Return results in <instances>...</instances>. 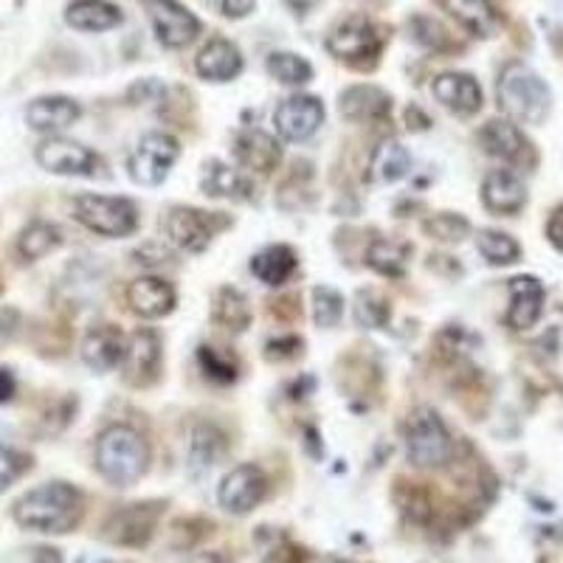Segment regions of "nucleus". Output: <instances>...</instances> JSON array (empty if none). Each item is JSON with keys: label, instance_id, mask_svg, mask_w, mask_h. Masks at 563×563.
<instances>
[{"label": "nucleus", "instance_id": "obj_1", "mask_svg": "<svg viewBox=\"0 0 563 563\" xmlns=\"http://www.w3.org/2000/svg\"><path fill=\"white\" fill-rule=\"evenodd\" d=\"M85 499L83 493L68 485V481H49L40 488L23 493L14 502V522L32 533H46V536H62L71 533L76 524L83 522Z\"/></svg>", "mask_w": 563, "mask_h": 563}, {"label": "nucleus", "instance_id": "obj_2", "mask_svg": "<svg viewBox=\"0 0 563 563\" xmlns=\"http://www.w3.org/2000/svg\"><path fill=\"white\" fill-rule=\"evenodd\" d=\"M97 467L111 485L130 488L150 467V446L136 428L108 426L97 442Z\"/></svg>", "mask_w": 563, "mask_h": 563}, {"label": "nucleus", "instance_id": "obj_3", "mask_svg": "<svg viewBox=\"0 0 563 563\" xmlns=\"http://www.w3.org/2000/svg\"><path fill=\"white\" fill-rule=\"evenodd\" d=\"M499 104L513 122L541 124L552 111V90L541 76L522 62H510L499 76Z\"/></svg>", "mask_w": 563, "mask_h": 563}, {"label": "nucleus", "instance_id": "obj_4", "mask_svg": "<svg viewBox=\"0 0 563 563\" xmlns=\"http://www.w3.org/2000/svg\"><path fill=\"white\" fill-rule=\"evenodd\" d=\"M74 217L88 232L102 237H127L138 226V209L127 198H108V195H79L74 200Z\"/></svg>", "mask_w": 563, "mask_h": 563}, {"label": "nucleus", "instance_id": "obj_5", "mask_svg": "<svg viewBox=\"0 0 563 563\" xmlns=\"http://www.w3.org/2000/svg\"><path fill=\"white\" fill-rule=\"evenodd\" d=\"M405 451L417 467H442L453 456V440L431 409H420L405 431Z\"/></svg>", "mask_w": 563, "mask_h": 563}, {"label": "nucleus", "instance_id": "obj_6", "mask_svg": "<svg viewBox=\"0 0 563 563\" xmlns=\"http://www.w3.org/2000/svg\"><path fill=\"white\" fill-rule=\"evenodd\" d=\"M228 228V217L212 212H200V209L178 207L170 209L164 217V234L172 246H178L186 254H200L212 246L217 234Z\"/></svg>", "mask_w": 563, "mask_h": 563}, {"label": "nucleus", "instance_id": "obj_7", "mask_svg": "<svg viewBox=\"0 0 563 563\" xmlns=\"http://www.w3.org/2000/svg\"><path fill=\"white\" fill-rule=\"evenodd\" d=\"M178 141L170 133H147L130 152L127 172L130 178L141 186H159L164 184L170 170L178 161Z\"/></svg>", "mask_w": 563, "mask_h": 563}, {"label": "nucleus", "instance_id": "obj_8", "mask_svg": "<svg viewBox=\"0 0 563 563\" xmlns=\"http://www.w3.org/2000/svg\"><path fill=\"white\" fill-rule=\"evenodd\" d=\"M147 9L155 37L166 49H184L200 35V21L178 0H141Z\"/></svg>", "mask_w": 563, "mask_h": 563}, {"label": "nucleus", "instance_id": "obj_9", "mask_svg": "<svg viewBox=\"0 0 563 563\" xmlns=\"http://www.w3.org/2000/svg\"><path fill=\"white\" fill-rule=\"evenodd\" d=\"M37 164L54 175H97L99 155L79 141L51 136L35 152Z\"/></svg>", "mask_w": 563, "mask_h": 563}, {"label": "nucleus", "instance_id": "obj_10", "mask_svg": "<svg viewBox=\"0 0 563 563\" xmlns=\"http://www.w3.org/2000/svg\"><path fill=\"white\" fill-rule=\"evenodd\" d=\"M265 496V474L257 465L232 467L221 481L217 499L234 515H246L262 502Z\"/></svg>", "mask_w": 563, "mask_h": 563}, {"label": "nucleus", "instance_id": "obj_11", "mask_svg": "<svg viewBox=\"0 0 563 563\" xmlns=\"http://www.w3.org/2000/svg\"><path fill=\"white\" fill-rule=\"evenodd\" d=\"M324 104L316 97H290L276 108L274 124L285 141H304L322 127Z\"/></svg>", "mask_w": 563, "mask_h": 563}, {"label": "nucleus", "instance_id": "obj_12", "mask_svg": "<svg viewBox=\"0 0 563 563\" xmlns=\"http://www.w3.org/2000/svg\"><path fill=\"white\" fill-rule=\"evenodd\" d=\"M161 515V504H130L111 515L104 524V538L122 547H141L152 538V529Z\"/></svg>", "mask_w": 563, "mask_h": 563}, {"label": "nucleus", "instance_id": "obj_13", "mask_svg": "<svg viewBox=\"0 0 563 563\" xmlns=\"http://www.w3.org/2000/svg\"><path fill=\"white\" fill-rule=\"evenodd\" d=\"M124 378L136 386H145L159 378L161 372V338L152 330H138L127 341L122 358Z\"/></svg>", "mask_w": 563, "mask_h": 563}, {"label": "nucleus", "instance_id": "obj_14", "mask_svg": "<svg viewBox=\"0 0 563 563\" xmlns=\"http://www.w3.org/2000/svg\"><path fill=\"white\" fill-rule=\"evenodd\" d=\"M327 49L338 60H364V57H375V51H378V35H375V26L366 21L364 14H355V17H347L333 32Z\"/></svg>", "mask_w": 563, "mask_h": 563}, {"label": "nucleus", "instance_id": "obj_15", "mask_svg": "<svg viewBox=\"0 0 563 563\" xmlns=\"http://www.w3.org/2000/svg\"><path fill=\"white\" fill-rule=\"evenodd\" d=\"M481 203L493 214H515L527 203V184L515 172L493 170L481 184Z\"/></svg>", "mask_w": 563, "mask_h": 563}, {"label": "nucleus", "instance_id": "obj_16", "mask_svg": "<svg viewBox=\"0 0 563 563\" xmlns=\"http://www.w3.org/2000/svg\"><path fill=\"white\" fill-rule=\"evenodd\" d=\"M127 302H130L133 313L141 318H164L175 308V288L161 276H141V279L130 282Z\"/></svg>", "mask_w": 563, "mask_h": 563}, {"label": "nucleus", "instance_id": "obj_17", "mask_svg": "<svg viewBox=\"0 0 563 563\" xmlns=\"http://www.w3.org/2000/svg\"><path fill=\"white\" fill-rule=\"evenodd\" d=\"M434 97L456 116H474L481 108V88L471 74H440L434 79Z\"/></svg>", "mask_w": 563, "mask_h": 563}, {"label": "nucleus", "instance_id": "obj_18", "mask_svg": "<svg viewBox=\"0 0 563 563\" xmlns=\"http://www.w3.org/2000/svg\"><path fill=\"white\" fill-rule=\"evenodd\" d=\"M543 288L536 276H515L510 279V310L508 322L513 330H529L541 318Z\"/></svg>", "mask_w": 563, "mask_h": 563}, {"label": "nucleus", "instance_id": "obj_19", "mask_svg": "<svg viewBox=\"0 0 563 563\" xmlns=\"http://www.w3.org/2000/svg\"><path fill=\"white\" fill-rule=\"evenodd\" d=\"M479 138L481 147H485L490 155H496V159H504L510 161V164H524V161L533 159V155H529V141L513 122H508V118H493V122L485 124Z\"/></svg>", "mask_w": 563, "mask_h": 563}, {"label": "nucleus", "instance_id": "obj_20", "mask_svg": "<svg viewBox=\"0 0 563 563\" xmlns=\"http://www.w3.org/2000/svg\"><path fill=\"white\" fill-rule=\"evenodd\" d=\"M79 116H83V108L68 97H42L26 108V124L37 133H60Z\"/></svg>", "mask_w": 563, "mask_h": 563}, {"label": "nucleus", "instance_id": "obj_21", "mask_svg": "<svg viewBox=\"0 0 563 563\" xmlns=\"http://www.w3.org/2000/svg\"><path fill=\"white\" fill-rule=\"evenodd\" d=\"M234 155L246 170L251 172H274L282 161V147L271 133L265 130H242L234 145Z\"/></svg>", "mask_w": 563, "mask_h": 563}, {"label": "nucleus", "instance_id": "obj_22", "mask_svg": "<svg viewBox=\"0 0 563 563\" xmlns=\"http://www.w3.org/2000/svg\"><path fill=\"white\" fill-rule=\"evenodd\" d=\"M124 347H127V341H124L122 330H116L111 324L93 327L83 338V361L93 372H111L113 366L122 364Z\"/></svg>", "mask_w": 563, "mask_h": 563}, {"label": "nucleus", "instance_id": "obj_23", "mask_svg": "<svg viewBox=\"0 0 563 563\" xmlns=\"http://www.w3.org/2000/svg\"><path fill=\"white\" fill-rule=\"evenodd\" d=\"M195 68L203 79L209 83H232L234 76L242 71V57L237 51V46L223 37L217 40H209L203 46V51L198 54V62H195Z\"/></svg>", "mask_w": 563, "mask_h": 563}, {"label": "nucleus", "instance_id": "obj_24", "mask_svg": "<svg viewBox=\"0 0 563 563\" xmlns=\"http://www.w3.org/2000/svg\"><path fill=\"white\" fill-rule=\"evenodd\" d=\"M122 9L111 0H74L65 9V23L76 32H111L122 23Z\"/></svg>", "mask_w": 563, "mask_h": 563}, {"label": "nucleus", "instance_id": "obj_25", "mask_svg": "<svg viewBox=\"0 0 563 563\" xmlns=\"http://www.w3.org/2000/svg\"><path fill=\"white\" fill-rule=\"evenodd\" d=\"M389 102L392 99L375 85H355L341 93V113L352 122H375L389 113Z\"/></svg>", "mask_w": 563, "mask_h": 563}, {"label": "nucleus", "instance_id": "obj_26", "mask_svg": "<svg viewBox=\"0 0 563 563\" xmlns=\"http://www.w3.org/2000/svg\"><path fill=\"white\" fill-rule=\"evenodd\" d=\"M200 186L209 198H226V200H248L254 186L248 184V178L240 170L221 164V161H209L203 166V178Z\"/></svg>", "mask_w": 563, "mask_h": 563}, {"label": "nucleus", "instance_id": "obj_27", "mask_svg": "<svg viewBox=\"0 0 563 563\" xmlns=\"http://www.w3.org/2000/svg\"><path fill=\"white\" fill-rule=\"evenodd\" d=\"M442 7L474 37H493L499 32V14L490 0H442Z\"/></svg>", "mask_w": 563, "mask_h": 563}, {"label": "nucleus", "instance_id": "obj_28", "mask_svg": "<svg viewBox=\"0 0 563 563\" xmlns=\"http://www.w3.org/2000/svg\"><path fill=\"white\" fill-rule=\"evenodd\" d=\"M370 170L375 184H395V180H403L405 175H409V170H412V152L405 150L398 138H389V141H384V145L375 150Z\"/></svg>", "mask_w": 563, "mask_h": 563}, {"label": "nucleus", "instance_id": "obj_29", "mask_svg": "<svg viewBox=\"0 0 563 563\" xmlns=\"http://www.w3.org/2000/svg\"><path fill=\"white\" fill-rule=\"evenodd\" d=\"M251 271H254L257 279H262L265 285H271V288H276V285H285V282H288L296 271L293 248H288V246L262 248L260 254L251 260Z\"/></svg>", "mask_w": 563, "mask_h": 563}, {"label": "nucleus", "instance_id": "obj_30", "mask_svg": "<svg viewBox=\"0 0 563 563\" xmlns=\"http://www.w3.org/2000/svg\"><path fill=\"white\" fill-rule=\"evenodd\" d=\"M60 246H62V232L54 226V223H46V221L28 223V226L21 232V237H17V254L28 262L42 260V257L57 251Z\"/></svg>", "mask_w": 563, "mask_h": 563}, {"label": "nucleus", "instance_id": "obj_31", "mask_svg": "<svg viewBox=\"0 0 563 563\" xmlns=\"http://www.w3.org/2000/svg\"><path fill=\"white\" fill-rule=\"evenodd\" d=\"M476 246H479V254L490 262V265H510L522 257V246L504 232H493V228H485L476 237Z\"/></svg>", "mask_w": 563, "mask_h": 563}, {"label": "nucleus", "instance_id": "obj_32", "mask_svg": "<svg viewBox=\"0 0 563 563\" xmlns=\"http://www.w3.org/2000/svg\"><path fill=\"white\" fill-rule=\"evenodd\" d=\"M268 74L282 85H304L313 76V65L293 51H276L268 57Z\"/></svg>", "mask_w": 563, "mask_h": 563}, {"label": "nucleus", "instance_id": "obj_33", "mask_svg": "<svg viewBox=\"0 0 563 563\" xmlns=\"http://www.w3.org/2000/svg\"><path fill=\"white\" fill-rule=\"evenodd\" d=\"M214 318H217L223 327H228V330L242 333L248 327V322H251V313H248L246 299H242L237 290L223 288L221 293H217V304H214Z\"/></svg>", "mask_w": 563, "mask_h": 563}, {"label": "nucleus", "instance_id": "obj_34", "mask_svg": "<svg viewBox=\"0 0 563 563\" xmlns=\"http://www.w3.org/2000/svg\"><path fill=\"white\" fill-rule=\"evenodd\" d=\"M352 313H355V322L364 327V330H378L386 327L389 322V304L380 293L375 290H361L355 296V304H352Z\"/></svg>", "mask_w": 563, "mask_h": 563}, {"label": "nucleus", "instance_id": "obj_35", "mask_svg": "<svg viewBox=\"0 0 563 563\" xmlns=\"http://www.w3.org/2000/svg\"><path fill=\"white\" fill-rule=\"evenodd\" d=\"M366 262H370L372 271H378V274H384V276H403L405 248L398 246V242H389V240L372 242L370 254H366Z\"/></svg>", "mask_w": 563, "mask_h": 563}, {"label": "nucleus", "instance_id": "obj_36", "mask_svg": "<svg viewBox=\"0 0 563 563\" xmlns=\"http://www.w3.org/2000/svg\"><path fill=\"white\" fill-rule=\"evenodd\" d=\"M343 316V296L333 288H313V322L322 330H330Z\"/></svg>", "mask_w": 563, "mask_h": 563}, {"label": "nucleus", "instance_id": "obj_37", "mask_svg": "<svg viewBox=\"0 0 563 563\" xmlns=\"http://www.w3.org/2000/svg\"><path fill=\"white\" fill-rule=\"evenodd\" d=\"M226 453V442L223 434L214 431L212 426H200L192 434V465H214Z\"/></svg>", "mask_w": 563, "mask_h": 563}, {"label": "nucleus", "instance_id": "obj_38", "mask_svg": "<svg viewBox=\"0 0 563 563\" xmlns=\"http://www.w3.org/2000/svg\"><path fill=\"white\" fill-rule=\"evenodd\" d=\"M467 228L471 226H467V221H462L460 214H437V217L426 223V232L446 242H460L467 234Z\"/></svg>", "mask_w": 563, "mask_h": 563}, {"label": "nucleus", "instance_id": "obj_39", "mask_svg": "<svg viewBox=\"0 0 563 563\" xmlns=\"http://www.w3.org/2000/svg\"><path fill=\"white\" fill-rule=\"evenodd\" d=\"M23 471H26V462H23L21 453H14L12 448L0 446V493H7L14 481L21 479Z\"/></svg>", "mask_w": 563, "mask_h": 563}, {"label": "nucleus", "instance_id": "obj_40", "mask_svg": "<svg viewBox=\"0 0 563 563\" xmlns=\"http://www.w3.org/2000/svg\"><path fill=\"white\" fill-rule=\"evenodd\" d=\"M200 364H203V370H207L209 378H214V380L237 378V366L226 364V361H223V358L217 355L212 347H200Z\"/></svg>", "mask_w": 563, "mask_h": 563}, {"label": "nucleus", "instance_id": "obj_41", "mask_svg": "<svg viewBox=\"0 0 563 563\" xmlns=\"http://www.w3.org/2000/svg\"><path fill=\"white\" fill-rule=\"evenodd\" d=\"M23 563H62V555L51 547H35V550L21 552Z\"/></svg>", "mask_w": 563, "mask_h": 563}, {"label": "nucleus", "instance_id": "obj_42", "mask_svg": "<svg viewBox=\"0 0 563 563\" xmlns=\"http://www.w3.org/2000/svg\"><path fill=\"white\" fill-rule=\"evenodd\" d=\"M254 7H257V0H221V12L226 14V17H232V21L251 14L254 12Z\"/></svg>", "mask_w": 563, "mask_h": 563}, {"label": "nucleus", "instance_id": "obj_43", "mask_svg": "<svg viewBox=\"0 0 563 563\" xmlns=\"http://www.w3.org/2000/svg\"><path fill=\"white\" fill-rule=\"evenodd\" d=\"M14 330H17V313L14 310H0V347L12 341Z\"/></svg>", "mask_w": 563, "mask_h": 563}, {"label": "nucleus", "instance_id": "obj_44", "mask_svg": "<svg viewBox=\"0 0 563 563\" xmlns=\"http://www.w3.org/2000/svg\"><path fill=\"white\" fill-rule=\"evenodd\" d=\"M547 234H550V240L552 246L558 248L563 254V207L558 209L555 214H552V221H550V228H547Z\"/></svg>", "mask_w": 563, "mask_h": 563}, {"label": "nucleus", "instance_id": "obj_45", "mask_svg": "<svg viewBox=\"0 0 563 563\" xmlns=\"http://www.w3.org/2000/svg\"><path fill=\"white\" fill-rule=\"evenodd\" d=\"M14 389H17V384H14V375L9 370H0V403H7V400L14 398Z\"/></svg>", "mask_w": 563, "mask_h": 563}, {"label": "nucleus", "instance_id": "obj_46", "mask_svg": "<svg viewBox=\"0 0 563 563\" xmlns=\"http://www.w3.org/2000/svg\"><path fill=\"white\" fill-rule=\"evenodd\" d=\"M265 563H299V561L293 558V552L279 547V550H274L268 558H265Z\"/></svg>", "mask_w": 563, "mask_h": 563}, {"label": "nucleus", "instance_id": "obj_47", "mask_svg": "<svg viewBox=\"0 0 563 563\" xmlns=\"http://www.w3.org/2000/svg\"><path fill=\"white\" fill-rule=\"evenodd\" d=\"M285 3H288V7L293 9V12L304 14V12H310V9H316L318 3H322V0H285Z\"/></svg>", "mask_w": 563, "mask_h": 563}]
</instances>
